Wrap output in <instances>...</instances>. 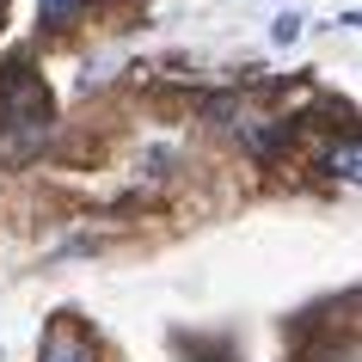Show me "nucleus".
<instances>
[{"label":"nucleus","instance_id":"nucleus-2","mask_svg":"<svg viewBox=\"0 0 362 362\" xmlns=\"http://www.w3.org/2000/svg\"><path fill=\"white\" fill-rule=\"evenodd\" d=\"M43 362H98V338L74 313H56L49 332H43Z\"/></svg>","mask_w":362,"mask_h":362},{"label":"nucleus","instance_id":"nucleus-6","mask_svg":"<svg viewBox=\"0 0 362 362\" xmlns=\"http://www.w3.org/2000/svg\"><path fill=\"white\" fill-rule=\"evenodd\" d=\"M197 362H228V356H197Z\"/></svg>","mask_w":362,"mask_h":362},{"label":"nucleus","instance_id":"nucleus-5","mask_svg":"<svg viewBox=\"0 0 362 362\" xmlns=\"http://www.w3.org/2000/svg\"><path fill=\"white\" fill-rule=\"evenodd\" d=\"M301 37V19H295V13H283V19H276V43H295Z\"/></svg>","mask_w":362,"mask_h":362},{"label":"nucleus","instance_id":"nucleus-3","mask_svg":"<svg viewBox=\"0 0 362 362\" xmlns=\"http://www.w3.org/2000/svg\"><path fill=\"white\" fill-rule=\"evenodd\" d=\"M325 166L338 172V178H356V141H344V148H332V153H325Z\"/></svg>","mask_w":362,"mask_h":362},{"label":"nucleus","instance_id":"nucleus-1","mask_svg":"<svg viewBox=\"0 0 362 362\" xmlns=\"http://www.w3.org/2000/svg\"><path fill=\"white\" fill-rule=\"evenodd\" d=\"M49 123V86L43 74H31L25 62H6V74H0V129L13 148H25L31 135H43Z\"/></svg>","mask_w":362,"mask_h":362},{"label":"nucleus","instance_id":"nucleus-4","mask_svg":"<svg viewBox=\"0 0 362 362\" xmlns=\"http://www.w3.org/2000/svg\"><path fill=\"white\" fill-rule=\"evenodd\" d=\"M80 0H43L37 13H43V25H68V13H74Z\"/></svg>","mask_w":362,"mask_h":362}]
</instances>
